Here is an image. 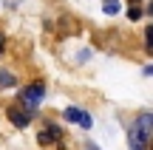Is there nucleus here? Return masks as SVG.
<instances>
[{"instance_id": "obj_1", "label": "nucleus", "mask_w": 153, "mask_h": 150, "mask_svg": "<svg viewBox=\"0 0 153 150\" xmlns=\"http://www.w3.org/2000/svg\"><path fill=\"white\" fill-rule=\"evenodd\" d=\"M150 133H153V116L150 113H139L131 125V150H148Z\"/></svg>"}, {"instance_id": "obj_2", "label": "nucleus", "mask_w": 153, "mask_h": 150, "mask_svg": "<svg viewBox=\"0 0 153 150\" xmlns=\"http://www.w3.org/2000/svg\"><path fill=\"white\" fill-rule=\"evenodd\" d=\"M43 96H45V88H43V82H34V85H28V88L20 94V99H23V105L28 108V113H31V108H37Z\"/></svg>"}, {"instance_id": "obj_3", "label": "nucleus", "mask_w": 153, "mask_h": 150, "mask_svg": "<svg viewBox=\"0 0 153 150\" xmlns=\"http://www.w3.org/2000/svg\"><path fill=\"white\" fill-rule=\"evenodd\" d=\"M60 139H62V130L57 128L54 122H48V125L43 128V133L37 136V142H40V145H51V142H60Z\"/></svg>"}, {"instance_id": "obj_4", "label": "nucleus", "mask_w": 153, "mask_h": 150, "mask_svg": "<svg viewBox=\"0 0 153 150\" xmlns=\"http://www.w3.org/2000/svg\"><path fill=\"white\" fill-rule=\"evenodd\" d=\"M65 119L68 122H74V125H79V128H91V116H88L85 111H79V108H68L65 111Z\"/></svg>"}, {"instance_id": "obj_5", "label": "nucleus", "mask_w": 153, "mask_h": 150, "mask_svg": "<svg viewBox=\"0 0 153 150\" xmlns=\"http://www.w3.org/2000/svg\"><path fill=\"white\" fill-rule=\"evenodd\" d=\"M9 119H11V125H17V128H26V125L31 122V113L23 111V108H9Z\"/></svg>"}, {"instance_id": "obj_6", "label": "nucleus", "mask_w": 153, "mask_h": 150, "mask_svg": "<svg viewBox=\"0 0 153 150\" xmlns=\"http://www.w3.org/2000/svg\"><path fill=\"white\" fill-rule=\"evenodd\" d=\"M105 14H116V11H119V3H116V0H105Z\"/></svg>"}, {"instance_id": "obj_7", "label": "nucleus", "mask_w": 153, "mask_h": 150, "mask_svg": "<svg viewBox=\"0 0 153 150\" xmlns=\"http://www.w3.org/2000/svg\"><path fill=\"white\" fill-rule=\"evenodd\" d=\"M0 85H14V79H11L9 74H0Z\"/></svg>"}, {"instance_id": "obj_8", "label": "nucleus", "mask_w": 153, "mask_h": 150, "mask_svg": "<svg viewBox=\"0 0 153 150\" xmlns=\"http://www.w3.org/2000/svg\"><path fill=\"white\" fill-rule=\"evenodd\" d=\"M128 14H131V20H136V17H139V14H142V11H139V6H133V9H131V11H128Z\"/></svg>"}, {"instance_id": "obj_9", "label": "nucleus", "mask_w": 153, "mask_h": 150, "mask_svg": "<svg viewBox=\"0 0 153 150\" xmlns=\"http://www.w3.org/2000/svg\"><path fill=\"white\" fill-rule=\"evenodd\" d=\"M0 51H3V34H0Z\"/></svg>"}, {"instance_id": "obj_10", "label": "nucleus", "mask_w": 153, "mask_h": 150, "mask_svg": "<svg viewBox=\"0 0 153 150\" xmlns=\"http://www.w3.org/2000/svg\"><path fill=\"white\" fill-rule=\"evenodd\" d=\"M88 150H99V147H94V145H88Z\"/></svg>"}]
</instances>
